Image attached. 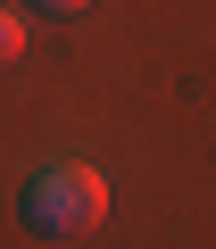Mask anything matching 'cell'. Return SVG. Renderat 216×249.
Masks as SVG:
<instances>
[{
	"mask_svg": "<svg viewBox=\"0 0 216 249\" xmlns=\"http://www.w3.org/2000/svg\"><path fill=\"white\" fill-rule=\"evenodd\" d=\"M17 208H25V224H34L42 241H75V232H91V224L108 216V183H100L91 166H42Z\"/></svg>",
	"mask_w": 216,
	"mask_h": 249,
	"instance_id": "cell-1",
	"label": "cell"
},
{
	"mask_svg": "<svg viewBox=\"0 0 216 249\" xmlns=\"http://www.w3.org/2000/svg\"><path fill=\"white\" fill-rule=\"evenodd\" d=\"M17 50H25V17H17V9H0V58H17Z\"/></svg>",
	"mask_w": 216,
	"mask_h": 249,
	"instance_id": "cell-2",
	"label": "cell"
},
{
	"mask_svg": "<svg viewBox=\"0 0 216 249\" xmlns=\"http://www.w3.org/2000/svg\"><path fill=\"white\" fill-rule=\"evenodd\" d=\"M42 9H50V17H75V9H91V0H42Z\"/></svg>",
	"mask_w": 216,
	"mask_h": 249,
	"instance_id": "cell-3",
	"label": "cell"
}]
</instances>
